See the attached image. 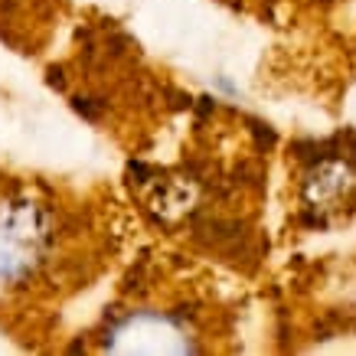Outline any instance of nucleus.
I'll list each match as a JSON object with an SVG mask.
<instances>
[{"label": "nucleus", "instance_id": "1", "mask_svg": "<svg viewBox=\"0 0 356 356\" xmlns=\"http://www.w3.org/2000/svg\"><path fill=\"white\" fill-rule=\"evenodd\" d=\"M82 213L53 186L0 173V314L69 284Z\"/></svg>", "mask_w": 356, "mask_h": 356}, {"label": "nucleus", "instance_id": "2", "mask_svg": "<svg viewBox=\"0 0 356 356\" xmlns=\"http://www.w3.org/2000/svg\"><path fill=\"white\" fill-rule=\"evenodd\" d=\"M108 353H193L203 350L193 314L180 317L170 307H131L121 311L102 334Z\"/></svg>", "mask_w": 356, "mask_h": 356}]
</instances>
